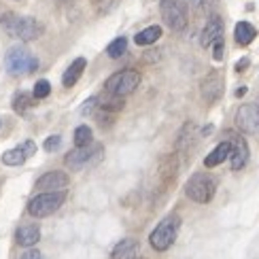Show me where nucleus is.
Instances as JSON below:
<instances>
[{
    "label": "nucleus",
    "mask_w": 259,
    "mask_h": 259,
    "mask_svg": "<svg viewBox=\"0 0 259 259\" xmlns=\"http://www.w3.org/2000/svg\"><path fill=\"white\" fill-rule=\"evenodd\" d=\"M0 26H3V30L7 32L9 36L19 38L24 42L36 40V38L42 36V32H45V26H42L38 19H34V17H21V15H13V13L0 17Z\"/></svg>",
    "instance_id": "f257e3e1"
},
{
    "label": "nucleus",
    "mask_w": 259,
    "mask_h": 259,
    "mask_svg": "<svg viewBox=\"0 0 259 259\" xmlns=\"http://www.w3.org/2000/svg\"><path fill=\"white\" fill-rule=\"evenodd\" d=\"M5 68L11 77H24L38 68V58L24 45H15L7 51L5 56Z\"/></svg>",
    "instance_id": "f03ea898"
},
{
    "label": "nucleus",
    "mask_w": 259,
    "mask_h": 259,
    "mask_svg": "<svg viewBox=\"0 0 259 259\" xmlns=\"http://www.w3.org/2000/svg\"><path fill=\"white\" fill-rule=\"evenodd\" d=\"M179 228H181V217L179 214H168V217H164L157 223V228L149 236L151 246H153L155 251H168L177 240Z\"/></svg>",
    "instance_id": "7ed1b4c3"
},
{
    "label": "nucleus",
    "mask_w": 259,
    "mask_h": 259,
    "mask_svg": "<svg viewBox=\"0 0 259 259\" xmlns=\"http://www.w3.org/2000/svg\"><path fill=\"white\" fill-rule=\"evenodd\" d=\"M214 191H217V181H214V177L206 175V172H196L185 183L187 198L198 204H208L214 198Z\"/></svg>",
    "instance_id": "20e7f679"
},
{
    "label": "nucleus",
    "mask_w": 259,
    "mask_h": 259,
    "mask_svg": "<svg viewBox=\"0 0 259 259\" xmlns=\"http://www.w3.org/2000/svg\"><path fill=\"white\" fill-rule=\"evenodd\" d=\"M64 202H66V191L64 189L62 191H40L38 196H34L28 202V212L32 217L42 219L60 210Z\"/></svg>",
    "instance_id": "39448f33"
},
{
    "label": "nucleus",
    "mask_w": 259,
    "mask_h": 259,
    "mask_svg": "<svg viewBox=\"0 0 259 259\" xmlns=\"http://www.w3.org/2000/svg\"><path fill=\"white\" fill-rule=\"evenodd\" d=\"M138 85H140V74L136 70L125 68V70H119V72L111 74V77L106 79L104 92L111 94V96H119V98H125V96L136 92Z\"/></svg>",
    "instance_id": "423d86ee"
},
{
    "label": "nucleus",
    "mask_w": 259,
    "mask_h": 259,
    "mask_svg": "<svg viewBox=\"0 0 259 259\" xmlns=\"http://www.w3.org/2000/svg\"><path fill=\"white\" fill-rule=\"evenodd\" d=\"M102 153H104V147L102 145H88V147H77L70 153H66L64 157V164H66L70 170H83L88 166H94L98 164L102 159Z\"/></svg>",
    "instance_id": "0eeeda50"
},
{
    "label": "nucleus",
    "mask_w": 259,
    "mask_h": 259,
    "mask_svg": "<svg viewBox=\"0 0 259 259\" xmlns=\"http://www.w3.org/2000/svg\"><path fill=\"white\" fill-rule=\"evenodd\" d=\"M159 13L170 30L183 32L187 28V5L183 0H161Z\"/></svg>",
    "instance_id": "6e6552de"
},
{
    "label": "nucleus",
    "mask_w": 259,
    "mask_h": 259,
    "mask_svg": "<svg viewBox=\"0 0 259 259\" xmlns=\"http://www.w3.org/2000/svg\"><path fill=\"white\" fill-rule=\"evenodd\" d=\"M236 127L244 134H259V104L246 102L236 111Z\"/></svg>",
    "instance_id": "1a4fd4ad"
},
{
    "label": "nucleus",
    "mask_w": 259,
    "mask_h": 259,
    "mask_svg": "<svg viewBox=\"0 0 259 259\" xmlns=\"http://www.w3.org/2000/svg\"><path fill=\"white\" fill-rule=\"evenodd\" d=\"M223 88H225V81H223V74L212 70L210 74L202 79L200 83V94H202V100L206 104H214L221 96H223Z\"/></svg>",
    "instance_id": "9d476101"
},
{
    "label": "nucleus",
    "mask_w": 259,
    "mask_h": 259,
    "mask_svg": "<svg viewBox=\"0 0 259 259\" xmlns=\"http://www.w3.org/2000/svg\"><path fill=\"white\" fill-rule=\"evenodd\" d=\"M70 185V179L66 172H60V170H51L45 172L42 177H38L36 181V189L38 191H62Z\"/></svg>",
    "instance_id": "9b49d317"
},
{
    "label": "nucleus",
    "mask_w": 259,
    "mask_h": 259,
    "mask_svg": "<svg viewBox=\"0 0 259 259\" xmlns=\"http://www.w3.org/2000/svg\"><path fill=\"white\" fill-rule=\"evenodd\" d=\"M34 153H36L34 140H24L19 147L5 151V153H3V164L5 166H21L30 155H34Z\"/></svg>",
    "instance_id": "f8f14e48"
},
{
    "label": "nucleus",
    "mask_w": 259,
    "mask_h": 259,
    "mask_svg": "<svg viewBox=\"0 0 259 259\" xmlns=\"http://www.w3.org/2000/svg\"><path fill=\"white\" fill-rule=\"evenodd\" d=\"M230 157H232V170H242L249 161V145L240 134H232L230 140Z\"/></svg>",
    "instance_id": "ddd939ff"
},
{
    "label": "nucleus",
    "mask_w": 259,
    "mask_h": 259,
    "mask_svg": "<svg viewBox=\"0 0 259 259\" xmlns=\"http://www.w3.org/2000/svg\"><path fill=\"white\" fill-rule=\"evenodd\" d=\"M221 38H223V19L214 15V17L208 19V24L204 26V30H202L200 45L202 47H210V45H214V42L221 40Z\"/></svg>",
    "instance_id": "4468645a"
},
{
    "label": "nucleus",
    "mask_w": 259,
    "mask_h": 259,
    "mask_svg": "<svg viewBox=\"0 0 259 259\" xmlns=\"http://www.w3.org/2000/svg\"><path fill=\"white\" fill-rule=\"evenodd\" d=\"M85 66H88V60H85V58L72 60V64L66 68V72H64V77H62V85H64V88H74L77 81L81 79Z\"/></svg>",
    "instance_id": "2eb2a0df"
},
{
    "label": "nucleus",
    "mask_w": 259,
    "mask_h": 259,
    "mask_svg": "<svg viewBox=\"0 0 259 259\" xmlns=\"http://www.w3.org/2000/svg\"><path fill=\"white\" fill-rule=\"evenodd\" d=\"M15 240H17L19 246L30 249V246H34L40 240V228L38 225H21V228L17 230V234H15Z\"/></svg>",
    "instance_id": "dca6fc26"
},
{
    "label": "nucleus",
    "mask_w": 259,
    "mask_h": 259,
    "mask_svg": "<svg viewBox=\"0 0 259 259\" xmlns=\"http://www.w3.org/2000/svg\"><path fill=\"white\" fill-rule=\"evenodd\" d=\"M138 253V240L136 238H123L115 244L113 259H136Z\"/></svg>",
    "instance_id": "f3484780"
},
{
    "label": "nucleus",
    "mask_w": 259,
    "mask_h": 259,
    "mask_svg": "<svg viewBox=\"0 0 259 259\" xmlns=\"http://www.w3.org/2000/svg\"><path fill=\"white\" fill-rule=\"evenodd\" d=\"M228 157H230V140H223V143H219L206 155V159H204V166H206V168H214V166L223 164Z\"/></svg>",
    "instance_id": "a211bd4d"
},
{
    "label": "nucleus",
    "mask_w": 259,
    "mask_h": 259,
    "mask_svg": "<svg viewBox=\"0 0 259 259\" xmlns=\"http://www.w3.org/2000/svg\"><path fill=\"white\" fill-rule=\"evenodd\" d=\"M255 36H257V30L249 24V21H238V24H236V28H234V38H236V42H238V45H242V47L251 45Z\"/></svg>",
    "instance_id": "6ab92c4d"
},
{
    "label": "nucleus",
    "mask_w": 259,
    "mask_h": 259,
    "mask_svg": "<svg viewBox=\"0 0 259 259\" xmlns=\"http://www.w3.org/2000/svg\"><path fill=\"white\" fill-rule=\"evenodd\" d=\"M159 36H161V28L159 26H149L143 32H138V34L134 36V40H136V45L147 47V45H153L155 40H159Z\"/></svg>",
    "instance_id": "aec40b11"
},
{
    "label": "nucleus",
    "mask_w": 259,
    "mask_h": 259,
    "mask_svg": "<svg viewBox=\"0 0 259 259\" xmlns=\"http://www.w3.org/2000/svg\"><path fill=\"white\" fill-rule=\"evenodd\" d=\"M34 104V96L28 94V92H17L13 96V111L19 113V115H24L28 113V109Z\"/></svg>",
    "instance_id": "412c9836"
},
{
    "label": "nucleus",
    "mask_w": 259,
    "mask_h": 259,
    "mask_svg": "<svg viewBox=\"0 0 259 259\" xmlns=\"http://www.w3.org/2000/svg\"><path fill=\"white\" fill-rule=\"evenodd\" d=\"M94 143V134L90 125H79L74 130V147H88Z\"/></svg>",
    "instance_id": "4be33fe9"
},
{
    "label": "nucleus",
    "mask_w": 259,
    "mask_h": 259,
    "mask_svg": "<svg viewBox=\"0 0 259 259\" xmlns=\"http://www.w3.org/2000/svg\"><path fill=\"white\" fill-rule=\"evenodd\" d=\"M125 49H127V38L125 36H119V38H115L109 47H106V53H109V58L117 60V58L123 56Z\"/></svg>",
    "instance_id": "5701e85b"
},
{
    "label": "nucleus",
    "mask_w": 259,
    "mask_h": 259,
    "mask_svg": "<svg viewBox=\"0 0 259 259\" xmlns=\"http://www.w3.org/2000/svg\"><path fill=\"white\" fill-rule=\"evenodd\" d=\"M193 136H196V125H193V123H187L185 127L181 130V136H179L177 147H179V149H189Z\"/></svg>",
    "instance_id": "b1692460"
},
{
    "label": "nucleus",
    "mask_w": 259,
    "mask_h": 259,
    "mask_svg": "<svg viewBox=\"0 0 259 259\" xmlns=\"http://www.w3.org/2000/svg\"><path fill=\"white\" fill-rule=\"evenodd\" d=\"M49 94H51V83H49L47 79L36 81L34 92H32V96H34V100H42V98H47Z\"/></svg>",
    "instance_id": "393cba45"
},
{
    "label": "nucleus",
    "mask_w": 259,
    "mask_h": 259,
    "mask_svg": "<svg viewBox=\"0 0 259 259\" xmlns=\"http://www.w3.org/2000/svg\"><path fill=\"white\" fill-rule=\"evenodd\" d=\"M60 145H62V136L56 134V136H49L42 147H45V151H56V149H60Z\"/></svg>",
    "instance_id": "a878e982"
},
{
    "label": "nucleus",
    "mask_w": 259,
    "mask_h": 259,
    "mask_svg": "<svg viewBox=\"0 0 259 259\" xmlns=\"http://www.w3.org/2000/svg\"><path fill=\"white\" fill-rule=\"evenodd\" d=\"M212 47H214V53H212L214 62H221V60H223V49H225V47H223V38H221V40H217V42H214Z\"/></svg>",
    "instance_id": "bb28decb"
},
{
    "label": "nucleus",
    "mask_w": 259,
    "mask_h": 259,
    "mask_svg": "<svg viewBox=\"0 0 259 259\" xmlns=\"http://www.w3.org/2000/svg\"><path fill=\"white\" fill-rule=\"evenodd\" d=\"M19 259H42V253L38 249H32V246H30V251H26Z\"/></svg>",
    "instance_id": "cd10ccee"
},
{
    "label": "nucleus",
    "mask_w": 259,
    "mask_h": 259,
    "mask_svg": "<svg viewBox=\"0 0 259 259\" xmlns=\"http://www.w3.org/2000/svg\"><path fill=\"white\" fill-rule=\"evenodd\" d=\"M96 104H98V100H96V98H90L88 102H85L83 109H81V113H83V115H90V113L96 109Z\"/></svg>",
    "instance_id": "c85d7f7f"
},
{
    "label": "nucleus",
    "mask_w": 259,
    "mask_h": 259,
    "mask_svg": "<svg viewBox=\"0 0 259 259\" xmlns=\"http://www.w3.org/2000/svg\"><path fill=\"white\" fill-rule=\"evenodd\" d=\"M246 66H249V58H242L238 64H236V72H244Z\"/></svg>",
    "instance_id": "c756f323"
},
{
    "label": "nucleus",
    "mask_w": 259,
    "mask_h": 259,
    "mask_svg": "<svg viewBox=\"0 0 259 259\" xmlns=\"http://www.w3.org/2000/svg\"><path fill=\"white\" fill-rule=\"evenodd\" d=\"M244 94H246V88H240L238 92H236V96H244Z\"/></svg>",
    "instance_id": "7c9ffc66"
},
{
    "label": "nucleus",
    "mask_w": 259,
    "mask_h": 259,
    "mask_svg": "<svg viewBox=\"0 0 259 259\" xmlns=\"http://www.w3.org/2000/svg\"><path fill=\"white\" fill-rule=\"evenodd\" d=\"M191 3H196V5H200V3H202V0H191Z\"/></svg>",
    "instance_id": "2f4dec72"
},
{
    "label": "nucleus",
    "mask_w": 259,
    "mask_h": 259,
    "mask_svg": "<svg viewBox=\"0 0 259 259\" xmlns=\"http://www.w3.org/2000/svg\"><path fill=\"white\" fill-rule=\"evenodd\" d=\"M140 259H143V257H140Z\"/></svg>",
    "instance_id": "473e14b6"
}]
</instances>
